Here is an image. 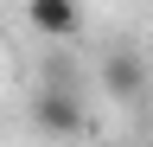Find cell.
<instances>
[{"label":"cell","mask_w":153,"mask_h":147,"mask_svg":"<svg viewBox=\"0 0 153 147\" xmlns=\"http://www.w3.org/2000/svg\"><path fill=\"white\" fill-rule=\"evenodd\" d=\"M108 90L115 96H140V83H147V70H140V58H108Z\"/></svg>","instance_id":"3957f363"},{"label":"cell","mask_w":153,"mask_h":147,"mask_svg":"<svg viewBox=\"0 0 153 147\" xmlns=\"http://www.w3.org/2000/svg\"><path fill=\"white\" fill-rule=\"evenodd\" d=\"M32 122L45 128L51 141H76V134L89 128V115H83V96H76L70 83H45V90H38V96H32Z\"/></svg>","instance_id":"6da1fadb"},{"label":"cell","mask_w":153,"mask_h":147,"mask_svg":"<svg viewBox=\"0 0 153 147\" xmlns=\"http://www.w3.org/2000/svg\"><path fill=\"white\" fill-rule=\"evenodd\" d=\"M26 19H32V32H45V39H76V32H83V7H76V0H26Z\"/></svg>","instance_id":"7a4b0ae2"}]
</instances>
